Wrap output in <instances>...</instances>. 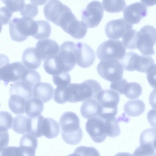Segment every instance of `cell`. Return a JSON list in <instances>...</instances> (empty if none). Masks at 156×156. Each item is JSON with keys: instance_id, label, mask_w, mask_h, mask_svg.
Instances as JSON below:
<instances>
[{"instance_id": "6da1fadb", "label": "cell", "mask_w": 156, "mask_h": 156, "mask_svg": "<svg viewBox=\"0 0 156 156\" xmlns=\"http://www.w3.org/2000/svg\"><path fill=\"white\" fill-rule=\"evenodd\" d=\"M102 90L97 81L88 80L80 83H70L62 91V98L63 104L83 102L90 99H96L99 93Z\"/></svg>"}, {"instance_id": "7a4b0ae2", "label": "cell", "mask_w": 156, "mask_h": 156, "mask_svg": "<svg viewBox=\"0 0 156 156\" xmlns=\"http://www.w3.org/2000/svg\"><path fill=\"white\" fill-rule=\"evenodd\" d=\"M59 123L62 138L66 143L75 145L80 142L83 132L79 118L75 113L69 111L65 112L61 116Z\"/></svg>"}, {"instance_id": "3957f363", "label": "cell", "mask_w": 156, "mask_h": 156, "mask_svg": "<svg viewBox=\"0 0 156 156\" xmlns=\"http://www.w3.org/2000/svg\"><path fill=\"white\" fill-rule=\"evenodd\" d=\"M9 24L11 38L17 42L23 41L29 36H33L38 29L37 21L27 17L14 18Z\"/></svg>"}, {"instance_id": "277c9868", "label": "cell", "mask_w": 156, "mask_h": 156, "mask_svg": "<svg viewBox=\"0 0 156 156\" xmlns=\"http://www.w3.org/2000/svg\"><path fill=\"white\" fill-rule=\"evenodd\" d=\"M96 100L102 109L99 117H115L117 113V105L120 100L119 94L112 90H102L98 94Z\"/></svg>"}, {"instance_id": "5b68a950", "label": "cell", "mask_w": 156, "mask_h": 156, "mask_svg": "<svg viewBox=\"0 0 156 156\" xmlns=\"http://www.w3.org/2000/svg\"><path fill=\"white\" fill-rule=\"evenodd\" d=\"M126 51L121 41L110 39L101 43L96 53L97 57L101 61L109 59L121 60L126 54Z\"/></svg>"}, {"instance_id": "8992f818", "label": "cell", "mask_w": 156, "mask_h": 156, "mask_svg": "<svg viewBox=\"0 0 156 156\" xmlns=\"http://www.w3.org/2000/svg\"><path fill=\"white\" fill-rule=\"evenodd\" d=\"M97 69L102 78L112 83L122 78L123 68L121 62L116 59L101 60L98 65Z\"/></svg>"}, {"instance_id": "52a82bcc", "label": "cell", "mask_w": 156, "mask_h": 156, "mask_svg": "<svg viewBox=\"0 0 156 156\" xmlns=\"http://www.w3.org/2000/svg\"><path fill=\"white\" fill-rule=\"evenodd\" d=\"M156 44V29L153 26L147 25L138 32L137 48L143 55H150L155 52L154 46Z\"/></svg>"}, {"instance_id": "ba28073f", "label": "cell", "mask_w": 156, "mask_h": 156, "mask_svg": "<svg viewBox=\"0 0 156 156\" xmlns=\"http://www.w3.org/2000/svg\"><path fill=\"white\" fill-rule=\"evenodd\" d=\"M102 5L98 1L89 3L81 12V21L87 28H93L98 26L103 16Z\"/></svg>"}, {"instance_id": "9c48e42d", "label": "cell", "mask_w": 156, "mask_h": 156, "mask_svg": "<svg viewBox=\"0 0 156 156\" xmlns=\"http://www.w3.org/2000/svg\"><path fill=\"white\" fill-rule=\"evenodd\" d=\"M71 9L67 6L57 0L47 1L44 8L46 19L58 26Z\"/></svg>"}, {"instance_id": "30bf717a", "label": "cell", "mask_w": 156, "mask_h": 156, "mask_svg": "<svg viewBox=\"0 0 156 156\" xmlns=\"http://www.w3.org/2000/svg\"><path fill=\"white\" fill-rule=\"evenodd\" d=\"M85 128L92 140L96 143L103 142L107 137L106 124L104 119L100 117L90 118L87 121Z\"/></svg>"}, {"instance_id": "8fae6325", "label": "cell", "mask_w": 156, "mask_h": 156, "mask_svg": "<svg viewBox=\"0 0 156 156\" xmlns=\"http://www.w3.org/2000/svg\"><path fill=\"white\" fill-rule=\"evenodd\" d=\"M27 68L20 62L7 63L0 67V78L5 84L10 82H16L21 80Z\"/></svg>"}, {"instance_id": "7c38bea8", "label": "cell", "mask_w": 156, "mask_h": 156, "mask_svg": "<svg viewBox=\"0 0 156 156\" xmlns=\"http://www.w3.org/2000/svg\"><path fill=\"white\" fill-rule=\"evenodd\" d=\"M76 44L71 41H65L59 47L57 55L66 72L71 71L76 65Z\"/></svg>"}, {"instance_id": "4fadbf2b", "label": "cell", "mask_w": 156, "mask_h": 156, "mask_svg": "<svg viewBox=\"0 0 156 156\" xmlns=\"http://www.w3.org/2000/svg\"><path fill=\"white\" fill-rule=\"evenodd\" d=\"M132 25L127 22L124 18L111 20L106 24L105 31L107 37L116 40L122 37L128 30L132 29Z\"/></svg>"}, {"instance_id": "5bb4252c", "label": "cell", "mask_w": 156, "mask_h": 156, "mask_svg": "<svg viewBox=\"0 0 156 156\" xmlns=\"http://www.w3.org/2000/svg\"><path fill=\"white\" fill-rule=\"evenodd\" d=\"M147 13V7L142 2H135L126 6L123 11L124 19L132 25L139 23Z\"/></svg>"}, {"instance_id": "9a60e30c", "label": "cell", "mask_w": 156, "mask_h": 156, "mask_svg": "<svg viewBox=\"0 0 156 156\" xmlns=\"http://www.w3.org/2000/svg\"><path fill=\"white\" fill-rule=\"evenodd\" d=\"M76 44V63L82 68H87L94 63L95 58L94 50L89 45L78 42Z\"/></svg>"}, {"instance_id": "2e32d148", "label": "cell", "mask_w": 156, "mask_h": 156, "mask_svg": "<svg viewBox=\"0 0 156 156\" xmlns=\"http://www.w3.org/2000/svg\"><path fill=\"white\" fill-rule=\"evenodd\" d=\"M59 47L55 41L46 38L39 40L36 43L35 48L39 57L42 61L49 56L57 54Z\"/></svg>"}, {"instance_id": "e0dca14e", "label": "cell", "mask_w": 156, "mask_h": 156, "mask_svg": "<svg viewBox=\"0 0 156 156\" xmlns=\"http://www.w3.org/2000/svg\"><path fill=\"white\" fill-rule=\"evenodd\" d=\"M60 131L59 124L53 119L43 117L40 123L39 132L41 136H44L48 139L56 137Z\"/></svg>"}, {"instance_id": "ac0fdd59", "label": "cell", "mask_w": 156, "mask_h": 156, "mask_svg": "<svg viewBox=\"0 0 156 156\" xmlns=\"http://www.w3.org/2000/svg\"><path fill=\"white\" fill-rule=\"evenodd\" d=\"M54 89L50 84L45 82H39L33 88V97L41 100L45 103L52 98Z\"/></svg>"}, {"instance_id": "d6986e66", "label": "cell", "mask_w": 156, "mask_h": 156, "mask_svg": "<svg viewBox=\"0 0 156 156\" xmlns=\"http://www.w3.org/2000/svg\"><path fill=\"white\" fill-rule=\"evenodd\" d=\"M102 107L96 99H90L85 101L80 109L82 115L86 119L100 116Z\"/></svg>"}, {"instance_id": "ffe728a7", "label": "cell", "mask_w": 156, "mask_h": 156, "mask_svg": "<svg viewBox=\"0 0 156 156\" xmlns=\"http://www.w3.org/2000/svg\"><path fill=\"white\" fill-rule=\"evenodd\" d=\"M22 59L24 66L28 69L35 70L40 66L42 60L39 57L35 48L29 47L23 52Z\"/></svg>"}, {"instance_id": "44dd1931", "label": "cell", "mask_w": 156, "mask_h": 156, "mask_svg": "<svg viewBox=\"0 0 156 156\" xmlns=\"http://www.w3.org/2000/svg\"><path fill=\"white\" fill-rule=\"evenodd\" d=\"M33 87L28 83L21 80L13 84L11 86L10 95H17L28 100L33 94Z\"/></svg>"}, {"instance_id": "7402d4cb", "label": "cell", "mask_w": 156, "mask_h": 156, "mask_svg": "<svg viewBox=\"0 0 156 156\" xmlns=\"http://www.w3.org/2000/svg\"><path fill=\"white\" fill-rule=\"evenodd\" d=\"M152 58L150 56L140 55L135 53L132 63L133 71L135 70L144 73H147L149 68L154 64Z\"/></svg>"}, {"instance_id": "603a6c76", "label": "cell", "mask_w": 156, "mask_h": 156, "mask_svg": "<svg viewBox=\"0 0 156 156\" xmlns=\"http://www.w3.org/2000/svg\"><path fill=\"white\" fill-rule=\"evenodd\" d=\"M43 108V102L37 98L33 97L27 101L25 112L29 117L34 118L41 115Z\"/></svg>"}, {"instance_id": "cb8c5ba5", "label": "cell", "mask_w": 156, "mask_h": 156, "mask_svg": "<svg viewBox=\"0 0 156 156\" xmlns=\"http://www.w3.org/2000/svg\"><path fill=\"white\" fill-rule=\"evenodd\" d=\"M145 109V104L139 99L129 101L124 106L125 113L131 117H136L140 115L144 112Z\"/></svg>"}, {"instance_id": "d4e9b609", "label": "cell", "mask_w": 156, "mask_h": 156, "mask_svg": "<svg viewBox=\"0 0 156 156\" xmlns=\"http://www.w3.org/2000/svg\"><path fill=\"white\" fill-rule=\"evenodd\" d=\"M27 100L24 98L17 95H10L8 105L9 109L14 114L20 115L25 112Z\"/></svg>"}, {"instance_id": "484cf974", "label": "cell", "mask_w": 156, "mask_h": 156, "mask_svg": "<svg viewBox=\"0 0 156 156\" xmlns=\"http://www.w3.org/2000/svg\"><path fill=\"white\" fill-rule=\"evenodd\" d=\"M138 32L133 29L127 31L122 37V43L126 48L134 49L137 48Z\"/></svg>"}, {"instance_id": "4316f807", "label": "cell", "mask_w": 156, "mask_h": 156, "mask_svg": "<svg viewBox=\"0 0 156 156\" xmlns=\"http://www.w3.org/2000/svg\"><path fill=\"white\" fill-rule=\"evenodd\" d=\"M38 24V29L36 34L33 37L37 40L47 38L50 37L51 28L49 23L44 20L37 21Z\"/></svg>"}, {"instance_id": "83f0119b", "label": "cell", "mask_w": 156, "mask_h": 156, "mask_svg": "<svg viewBox=\"0 0 156 156\" xmlns=\"http://www.w3.org/2000/svg\"><path fill=\"white\" fill-rule=\"evenodd\" d=\"M142 90V87L139 83L134 82H130L126 84L123 94L129 99H134L140 96Z\"/></svg>"}, {"instance_id": "f1b7e54d", "label": "cell", "mask_w": 156, "mask_h": 156, "mask_svg": "<svg viewBox=\"0 0 156 156\" xmlns=\"http://www.w3.org/2000/svg\"><path fill=\"white\" fill-rule=\"evenodd\" d=\"M126 5L124 0H103L102 5L105 10L109 12H118L122 10Z\"/></svg>"}, {"instance_id": "f546056e", "label": "cell", "mask_w": 156, "mask_h": 156, "mask_svg": "<svg viewBox=\"0 0 156 156\" xmlns=\"http://www.w3.org/2000/svg\"><path fill=\"white\" fill-rule=\"evenodd\" d=\"M41 77L39 73L34 70L27 68L23 74L20 80L23 81L32 87L40 82Z\"/></svg>"}, {"instance_id": "4dcf8cb0", "label": "cell", "mask_w": 156, "mask_h": 156, "mask_svg": "<svg viewBox=\"0 0 156 156\" xmlns=\"http://www.w3.org/2000/svg\"><path fill=\"white\" fill-rule=\"evenodd\" d=\"M28 118L23 115L17 116L14 118L12 126L13 130L18 134H27L26 127Z\"/></svg>"}, {"instance_id": "1f68e13d", "label": "cell", "mask_w": 156, "mask_h": 156, "mask_svg": "<svg viewBox=\"0 0 156 156\" xmlns=\"http://www.w3.org/2000/svg\"><path fill=\"white\" fill-rule=\"evenodd\" d=\"M13 120L12 115L6 111L0 112V132L8 131L12 127Z\"/></svg>"}, {"instance_id": "d6a6232c", "label": "cell", "mask_w": 156, "mask_h": 156, "mask_svg": "<svg viewBox=\"0 0 156 156\" xmlns=\"http://www.w3.org/2000/svg\"><path fill=\"white\" fill-rule=\"evenodd\" d=\"M156 139V129L150 128L144 130L140 137V143L147 144L152 146Z\"/></svg>"}, {"instance_id": "836d02e7", "label": "cell", "mask_w": 156, "mask_h": 156, "mask_svg": "<svg viewBox=\"0 0 156 156\" xmlns=\"http://www.w3.org/2000/svg\"><path fill=\"white\" fill-rule=\"evenodd\" d=\"M133 152V156H154L155 151L153 147L147 144H141Z\"/></svg>"}, {"instance_id": "e575fe53", "label": "cell", "mask_w": 156, "mask_h": 156, "mask_svg": "<svg viewBox=\"0 0 156 156\" xmlns=\"http://www.w3.org/2000/svg\"><path fill=\"white\" fill-rule=\"evenodd\" d=\"M53 81L57 87L67 86L71 82V77L68 72H63L52 77Z\"/></svg>"}, {"instance_id": "d590c367", "label": "cell", "mask_w": 156, "mask_h": 156, "mask_svg": "<svg viewBox=\"0 0 156 156\" xmlns=\"http://www.w3.org/2000/svg\"><path fill=\"white\" fill-rule=\"evenodd\" d=\"M30 2V3L25 4L24 8L20 12V13L23 17L33 19L37 15L38 9L37 5L32 1Z\"/></svg>"}, {"instance_id": "8d00e7d4", "label": "cell", "mask_w": 156, "mask_h": 156, "mask_svg": "<svg viewBox=\"0 0 156 156\" xmlns=\"http://www.w3.org/2000/svg\"><path fill=\"white\" fill-rule=\"evenodd\" d=\"M6 7L12 12H20L25 5L24 0H2Z\"/></svg>"}, {"instance_id": "74e56055", "label": "cell", "mask_w": 156, "mask_h": 156, "mask_svg": "<svg viewBox=\"0 0 156 156\" xmlns=\"http://www.w3.org/2000/svg\"><path fill=\"white\" fill-rule=\"evenodd\" d=\"M74 151L78 153L80 156H100L98 151L92 147L80 146L77 147Z\"/></svg>"}, {"instance_id": "f35d334b", "label": "cell", "mask_w": 156, "mask_h": 156, "mask_svg": "<svg viewBox=\"0 0 156 156\" xmlns=\"http://www.w3.org/2000/svg\"><path fill=\"white\" fill-rule=\"evenodd\" d=\"M127 81L124 78L112 83L110 85V88L112 90H114L119 94H123L125 88L127 83Z\"/></svg>"}, {"instance_id": "ab89813d", "label": "cell", "mask_w": 156, "mask_h": 156, "mask_svg": "<svg viewBox=\"0 0 156 156\" xmlns=\"http://www.w3.org/2000/svg\"><path fill=\"white\" fill-rule=\"evenodd\" d=\"M148 81L153 88L156 89V64L151 66L147 72Z\"/></svg>"}, {"instance_id": "60d3db41", "label": "cell", "mask_w": 156, "mask_h": 156, "mask_svg": "<svg viewBox=\"0 0 156 156\" xmlns=\"http://www.w3.org/2000/svg\"><path fill=\"white\" fill-rule=\"evenodd\" d=\"M12 13L5 6H3L0 9V20L1 24L6 25L9 23Z\"/></svg>"}, {"instance_id": "b9f144b4", "label": "cell", "mask_w": 156, "mask_h": 156, "mask_svg": "<svg viewBox=\"0 0 156 156\" xmlns=\"http://www.w3.org/2000/svg\"><path fill=\"white\" fill-rule=\"evenodd\" d=\"M0 156H19L18 147L6 146L0 147Z\"/></svg>"}, {"instance_id": "7bdbcfd3", "label": "cell", "mask_w": 156, "mask_h": 156, "mask_svg": "<svg viewBox=\"0 0 156 156\" xmlns=\"http://www.w3.org/2000/svg\"><path fill=\"white\" fill-rule=\"evenodd\" d=\"M147 119L150 125L156 129V109H152L148 112Z\"/></svg>"}, {"instance_id": "ee69618b", "label": "cell", "mask_w": 156, "mask_h": 156, "mask_svg": "<svg viewBox=\"0 0 156 156\" xmlns=\"http://www.w3.org/2000/svg\"><path fill=\"white\" fill-rule=\"evenodd\" d=\"M0 147H6L8 145L9 136L8 131L0 132Z\"/></svg>"}, {"instance_id": "f6af8a7d", "label": "cell", "mask_w": 156, "mask_h": 156, "mask_svg": "<svg viewBox=\"0 0 156 156\" xmlns=\"http://www.w3.org/2000/svg\"><path fill=\"white\" fill-rule=\"evenodd\" d=\"M149 102L151 107L154 109H156V89H154L151 93L149 98Z\"/></svg>"}, {"instance_id": "bcb514c9", "label": "cell", "mask_w": 156, "mask_h": 156, "mask_svg": "<svg viewBox=\"0 0 156 156\" xmlns=\"http://www.w3.org/2000/svg\"><path fill=\"white\" fill-rule=\"evenodd\" d=\"M141 2L147 6H151L156 4V1H150V2L148 1H142Z\"/></svg>"}, {"instance_id": "7dc6e473", "label": "cell", "mask_w": 156, "mask_h": 156, "mask_svg": "<svg viewBox=\"0 0 156 156\" xmlns=\"http://www.w3.org/2000/svg\"><path fill=\"white\" fill-rule=\"evenodd\" d=\"M114 156H133V155L129 153L125 152L118 153Z\"/></svg>"}, {"instance_id": "c3c4849f", "label": "cell", "mask_w": 156, "mask_h": 156, "mask_svg": "<svg viewBox=\"0 0 156 156\" xmlns=\"http://www.w3.org/2000/svg\"><path fill=\"white\" fill-rule=\"evenodd\" d=\"M67 156H80L78 153L74 151V152L70 154H69Z\"/></svg>"}, {"instance_id": "681fc988", "label": "cell", "mask_w": 156, "mask_h": 156, "mask_svg": "<svg viewBox=\"0 0 156 156\" xmlns=\"http://www.w3.org/2000/svg\"><path fill=\"white\" fill-rule=\"evenodd\" d=\"M154 156H156V154Z\"/></svg>"}]
</instances>
